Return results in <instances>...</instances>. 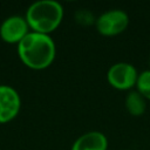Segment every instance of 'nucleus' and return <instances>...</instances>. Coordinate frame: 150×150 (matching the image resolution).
Returning <instances> with one entry per match:
<instances>
[{
    "label": "nucleus",
    "mask_w": 150,
    "mask_h": 150,
    "mask_svg": "<svg viewBox=\"0 0 150 150\" xmlns=\"http://www.w3.org/2000/svg\"><path fill=\"white\" fill-rule=\"evenodd\" d=\"M18 55L28 68L42 70L53 63L56 56V46L50 35L30 30L18 43Z\"/></svg>",
    "instance_id": "nucleus-1"
},
{
    "label": "nucleus",
    "mask_w": 150,
    "mask_h": 150,
    "mask_svg": "<svg viewBox=\"0 0 150 150\" xmlns=\"http://www.w3.org/2000/svg\"><path fill=\"white\" fill-rule=\"evenodd\" d=\"M63 6L56 0H39L26 11V20L32 32L50 34L62 22Z\"/></svg>",
    "instance_id": "nucleus-2"
},
{
    "label": "nucleus",
    "mask_w": 150,
    "mask_h": 150,
    "mask_svg": "<svg viewBox=\"0 0 150 150\" xmlns=\"http://www.w3.org/2000/svg\"><path fill=\"white\" fill-rule=\"evenodd\" d=\"M129 15L121 8H112L101 13L95 21L96 30L103 36H115L121 34L129 26Z\"/></svg>",
    "instance_id": "nucleus-3"
},
{
    "label": "nucleus",
    "mask_w": 150,
    "mask_h": 150,
    "mask_svg": "<svg viewBox=\"0 0 150 150\" xmlns=\"http://www.w3.org/2000/svg\"><path fill=\"white\" fill-rule=\"evenodd\" d=\"M138 71L130 62H116L107 71L108 83L117 90H132L136 87Z\"/></svg>",
    "instance_id": "nucleus-4"
},
{
    "label": "nucleus",
    "mask_w": 150,
    "mask_h": 150,
    "mask_svg": "<svg viewBox=\"0 0 150 150\" xmlns=\"http://www.w3.org/2000/svg\"><path fill=\"white\" fill-rule=\"evenodd\" d=\"M29 26L25 16L12 15L0 25V38L7 43H19L28 33Z\"/></svg>",
    "instance_id": "nucleus-5"
},
{
    "label": "nucleus",
    "mask_w": 150,
    "mask_h": 150,
    "mask_svg": "<svg viewBox=\"0 0 150 150\" xmlns=\"http://www.w3.org/2000/svg\"><path fill=\"white\" fill-rule=\"evenodd\" d=\"M21 108L19 93L11 86L0 84V123H7L16 117Z\"/></svg>",
    "instance_id": "nucleus-6"
},
{
    "label": "nucleus",
    "mask_w": 150,
    "mask_h": 150,
    "mask_svg": "<svg viewBox=\"0 0 150 150\" xmlns=\"http://www.w3.org/2000/svg\"><path fill=\"white\" fill-rule=\"evenodd\" d=\"M108 138L107 136L98 131L91 130L79 136L71 144L70 150H107Z\"/></svg>",
    "instance_id": "nucleus-7"
},
{
    "label": "nucleus",
    "mask_w": 150,
    "mask_h": 150,
    "mask_svg": "<svg viewBox=\"0 0 150 150\" xmlns=\"http://www.w3.org/2000/svg\"><path fill=\"white\" fill-rule=\"evenodd\" d=\"M124 105L127 111L132 116H141L146 109V100L136 89L129 90L125 95Z\"/></svg>",
    "instance_id": "nucleus-8"
},
{
    "label": "nucleus",
    "mask_w": 150,
    "mask_h": 150,
    "mask_svg": "<svg viewBox=\"0 0 150 150\" xmlns=\"http://www.w3.org/2000/svg\"><path fill=\"white\" fill-rule=\"evenodd\" d=\"M135 88L142 96H144L145 100L150 101V69H145L138 73Z\"/></svg>",
    "instance_id": "nucleus-9"
},
{
    "label": "nucleus",
    "mask_w": 150,
    "mask_h": 150,
    "mask_svg": "<svg viewBox=\"0 0 150 150\" xmlns=\"http://www.w3.org/2000/svg\"><path fill=\"white\" fill-rule=\"evenodd\" d=\"M74 18L77 21V23L82 26H91V25H95V21H96V16L89 9H79L74 14Z\"/></svg>",
    "instance_id": "nucleus-10"
}]
</instances>
